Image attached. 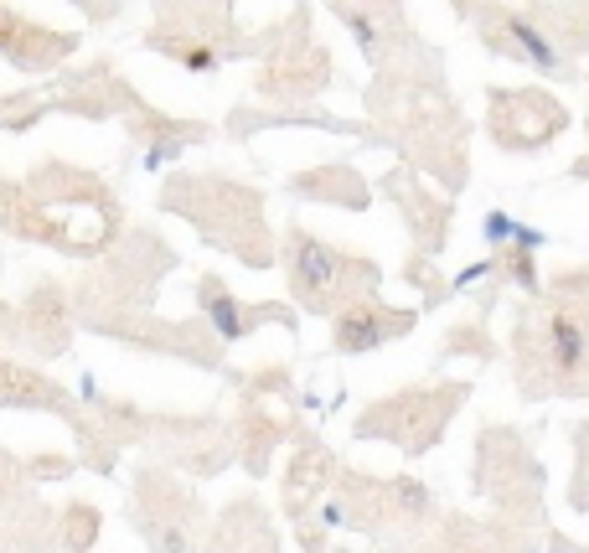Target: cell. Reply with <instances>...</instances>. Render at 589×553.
I'll return each instance as SVG.
<instances>
[{
	"label": "cell",
	"mask_w": 589,
	"mask_h": 553,
	"mask_svg": "<svg viewBox=\"0 0 589 553\" xmlns=\"http://www.w3.org/2000/svg\"><path fill=\"white\" fill-rule=\"evenodd\" d=\"M341 274H347V254L326 249V243L310 238V233L290 238V280H295V295L305 305H326V295L336 290Z\"/></svg>",
	"instance_id": "6da1fadb"
},
{
	"label": "cell",
	"mask_w": 589,
	"mask_h": 553,
	"mask_svg": "<svg viewBox=\"0 0 589 553\" xmlns=\"http://www.w3.org/2000/svg\"><path fill=\"white\" fill-rule=\"evenodd\" d=\"M403 326H409V316H388V311H378V305H357V311H347L336 321V347L341 352H367V347L388 342V336L403 331Z\"/></svg>",
	"instance_id": "7a4b0ae2"
},
{
	"label": "cell",
	"mask_w": 589,
	"mask_h": 553,
	"mask_svg": "<svg viewBox=\"0 0 589 553\" xmlns=\"http://www.w3.org/2000/svg\"><path fill=\"white\" fill-rule=\"evenodd\" d=\"M548 357H553L558 378H574L589 357V331L569 311H553V321H548Z\"/></svg>",
	"instance_id": "3957f363"
},
{
	"label": "cell",
	"mask_w": 589,
	"mask_h": 553,
	"mask_svg": "<svg viewBox=\"0 0 589 553\" xmlns=\"http://www.w3.org/2000/svg\"><path fill=\"white\" fill-rule=\"evenodd\" d=\"M507 57H522V63H533L538 73H564V57L553 52V42L522 16H507Z\"/></svg>",
	"instance_id": "277c9868"
},
{
	"label": "cell",
	"mask_w": 589,
	"mask_h": 553,
	"mask_svg": "<svg viewBox=\"0 0 589 553\" xmlns=\"http://www.w3.org/2000/svg\"><path fill=\"white\" fill-rule=\"evenodd\" d=\"M202 295H207L202 305H207L212 326L223 331L228 342H233V336H243V331H248V316H243V305H238L233 295H223V285H217V280H207V285H202Z\"/></svg>",
	"instance_id": "5b68a950"
},
{
	"label": "cell",
	"mask_w": 589,
	"mask_h": 553,
	"mask_svg": "<svg viewBox=\"0 0 589 553\" xmlns=\"http://www.w3.org/2000/svg\"><path fill=\"white\" fill-rule=\"evenodd\" d=\"M171 57H176L181 68H192V73H217V63H223L217 47H207V42H176Z\"/></svg>",
	"instance_id": "8992f818"
},
{
	"label": "cell",
	"mask_w": 589,
	"mask_h": 553,
	"mask_svg": "<svg viewBox=\"0 0 589 553\" xmlns=\"http://www.w3.org/2000/svg\"><path fill=\"white\" fill-rule=\"evenodd\" d=\"M502 259H507V274L522 290H538V259H533V249H517V243H512V254H502Z\"/></svg>",
	"instance_id": "52a82bcc"
},
{
	"label": "cell",
	"mask_w": 589,
	"mask_h": 553,
	"mask_svg": "<svg viewBox=\"0 0 589 553\" xmlns=\"http://www.w3.org/2000/svg\"><path fill=\"white\" fill-rule=\"evenodd\" d=\"M512 228H517V218H507V212H486V223H481V233H486L491 249H502V243H512Z\"/></svg>",
	"instance_id": "ba28073f"
},
{
	"label": "cell",
	"mask_w": 589,
	"mask_h": 553,
	"mask_svg": "<svg viewBox=\"0 0 589 553\" xmlns=\"http://www.w3.org/2000/svg\"><path fill=\"white\" fill-rule=\"evenodd\" d=\"M341 21H347L352 32H357V42H362V52H367V57H378V26H372L362 11H341Z\"/></svg>",
	"instance_id": "9c48e42d"
},
{
	"label": "cell",
	"mask_w": 589,
	"mask_h": 553,
	"mask_svg": "<svg viewBox=\"0 0 589 553\" xmlns=\"http://www.w3.org/2000/svg\"><path fill=\"white\" fill-rule=\"evenodd\" d=\"M491 269H496V259H481V264H471V269H460V274H455V290H471L476 280H486Z\"/></svg>",
	"instance_id": "30bf717a"
},
{
	"label": "cell",
	"mask_w": 589,
	"mask_h": 553,
	"mask_svg": "<svg viewBox=\"0 0 589 553\" xmlns=\"http://www.w3.org/2000/svg\"><path fill=\"white\" fill-rule=\"evenodd\" d=\"M512 243H517V249H533V254H538L548 238H543L538 228H522V223H517V228H512Z\"/></svg>",
	"instance_id": "8fae6325"
}]
</instances>
